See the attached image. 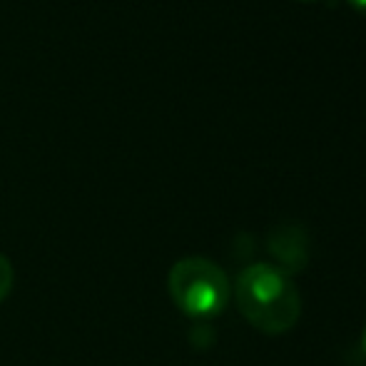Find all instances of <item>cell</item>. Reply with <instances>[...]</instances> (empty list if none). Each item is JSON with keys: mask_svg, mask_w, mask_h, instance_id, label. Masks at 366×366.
<instances>
[{"mask_svg": "<svg viewBox=\"0 0 366 366\" xmlns=\"http://www.w3.org/2000/svg\"><path fill=\"white\" fill-rule=\"evenodd\" d=\"M239 312L257 329L267 334H282L299 319V294L282 272L267 264H252L234 285Z\"/></svg>", "mask_w": 366, "mask_h": 366, "instance_id": "cell-1", "label": "cell"}, {"mask_svg": "<svg viewBox=\"0 0 366 366\" xmlns=\"http://www.w3.org/2000/svg\"><path fill=\"white\" fill-rule=\"evenodd\" d=\"M169 297L189 317H209L227 304L229 285L224 272L202 257L179 259L167 277Z\"/></svg>", "mask_w": 366, "mask_h": 366, "instance_id": "cell-2", "label": "cell"}, {"mask_svg": "<svg viewBox=\"0 0 366 366\" xmlns=\"http://www.w3.org/2000/svg\"><path fill=\"white\" fill-rule=\"evenodd\" d=\"M269 252L285 272H302L309 262V242L302 224H280L269 234Z\"/></svg>", "mask_w": 366, "mask_h": 366, "instance_id": "cell-3", "label": "cell"}, {"mask_svg": "<svg viewBox=\"0 0 366 366\" xmlns=\"http://www.w3.org/2000/svg\"><path fill=\"white\" fill-rule=\"evenodd\" d=\"M13 282H15V272L13 264L5 254H0V304L8 299V294L13 292Z\"/></svg>", "mask_w": 366, "mask_h": 366, "instance_id": "cell-4", "label": "cell"}, {"mask_svg": "<svg viewBox=\"0 0 366 366\" xmlns=\"http://www.w3.org/2000/svg\"><path fill=\"white\" fill-rule=\"evenodd\" d=\"M349 3H354L359 10H366V0H349Z\"/></svg>", "mask_w": 366, "mask_h": 366, "instance_id": "cell-5", "label": "cell"}, {"mask_svg": "<svg viewBox=\"0 0 366 366\" xmlns=\"http://www.w3.org/2000/svg\"><path fill=\"white\" fill-rule=\"evenodd\" d=\"M362 344H364V352H366V329H364V339H362Z\"/></svg>", "mask_w": 366, "mask_h": 366, "instance_id": "cell-6", "label": "cell"}]
</instances>
